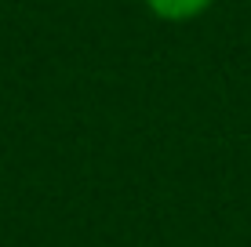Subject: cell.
<instances>
[{
	"mask_svg": "<svg viewBox=\"0 0 251 247\" xmlns=\"http://www.w3.org/2000/svg\"><path fill=\"white\" fill-rule=\"evenodd\" d=\"M142 4L153 19L182 25V22H197L201 15H207L215 7V0H142Z\"/></svg>",
	"mask_w": 251,
	"mask_h": 247,
	"instance_id": "6da1fadb",
	"label": "cell"
}]
</instances>
